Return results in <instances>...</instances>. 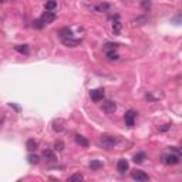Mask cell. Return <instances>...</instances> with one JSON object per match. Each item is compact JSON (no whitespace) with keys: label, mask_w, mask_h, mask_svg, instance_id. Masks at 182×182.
I'll return each instance as SVG.
<instances>
[{"label":"cell","mask_w":182,"mask_h":182,"mask_svg":"<svg viewBox=\"0 0 182 182\" xmlns=\"http://www.w3.org/2000/svg\"><path fill=\"white\" fill-rule=\"evenodd\" d=\"M118 144V138L114 135H101V138H100V145L103 147L104 150H111V148H114L115 145Z\"/></svg>","instance_id":"obj_1"},{"label":"cell","mask_w":182,"mask_h":182,"mask_svg":"<svg viewBox=\"0 0 182 182\" xmlns=\"http://www.w3.org/2000/svg\"><path fill=\"white\" fill-rule=\"evenodd\" d=\"M103 111L105 114H114V112L117 111V104L111 101V100H107V101H104L103 104Z\"/></svg>","instance_id":"obj_2"},{"label":"cell","mask_w":182,"mask_h":182,"mask_svg":"<svg viewBox=\"0 0 182 182\" xmlns=\"http://www.w3.org/2000/svg\"><path fill=\"white\" fill-rule=\"evenodd\" d=\"M135 118H137V111H134V110H130V111H127L125 115H124L125 124H127L128 127H134V124H135Z\"/></svg>","instance_id":"obj_3"},{"label":"cell","mask_w":182,"mask_h":182,"mask_svg":"<svg viewBox=\"0 0 182 182\" xmlns=\"http://www.w3.org/2000/svg\"><path fill=\"white\" fill-rule=\"evenodd\" d=\"M181 161L179 154H169V155H164V162L168 164V165H177Z\"/></svg>","instance_id":"obj_4"},{"label":"cell","mask_w":182,"mask_h":182,"mask_svg":"<svg viewBox=\"0 0 182 182\" xmlns=\"http://www.w3.org/2000/svg\"><path fill=\"white\" fill-rule=\"evenodd\" d=\"M104 90L103 88H95V90H91L90 91V95H91V100L93 101H95V103H98V101H101L104 98Z\"/></svg>","instance_id":"obj_5"},{"label":"cell","mask_w":182,"mask_h":182,"mask_svg":"<svg viewBox=\"0 0 182 182\" xmlns=\"http://www.w3.org/2000/svg\"><path fill=\"white\" fill-rule=\"evenodd\" d=\"M40 20H41L44 24H50V23H53L54 20H56V14L53 13V12H44V13L41 14V17H40Z\"/></svg>","instance_id":"obj_6"},{"label":"cell","mask_w":182,"mask_h":182,"mask_svg":"<svg viewBox=\"0 0 182 182\" xmlns=\"http://www.w3.org/2000/svg\"><path fill=\"white\" fill-rule=\"evenodd\" d=\"M132 179H135V181H140V182H145V181H150V177L144 172V171H135V172H132Z\"/></svg>","instance_id":"obj_7"},{"label":"cell","mask_w":182,"mask_h":182,"mask_svg":"<svg viewBox=\"0 0 182 182\" xmlns=\"http://www.w3.org/2000/svg\"><path fill=\"white\" fill-rule=\"evenodd\" d=\"M128 168H130V165H128V162H127V159H120L117 164V169L120 174H124L128 171Z\"/></svg>","instance_id":"obj_8"},{"label":"cell","mask_w":182,"mask_h":182,"mask_svg":"<svg viewBox=\"0 0 182 182\" xmlns=\"http://www.w3.org/2000/svg\"><path fill=\"white\" fill-rule=\"evenodd\" d=\"M63 43H64L67 47H77L80 44V40L77 38H73V37H67V38H61Z\"/></svg>","instance_id":"obj_9"},{"label":"cell","mask_w":182,"mask_h":182,"mask_svg":"<svg viewBox=\"0 0 182 182\" xmlns=\"http://www.w3.org/2000/svg\"><path fill=\"white\" fill-rule=\"evenodd\" d=\"M111 6L108 5V3H100V5L94 6V12H97V13H104V12H108Z\"/></svg>","instance_id":"obj_10"},{"label":"cell","mask_w":182,"mask_h":182,"mask_svg":"<svg viewBox=\"0 0 182 182\" xmlns=\"http://www.w3.org/2000/svg\"><path fill=\"white\" fill-rule=\"evenodd\" d=\"M75 142H77L80 147H84V148H87V147L90 145L88 140H87L85 137H83V135H75Z\"/></svg>","instance_id":"obj_11"},{"label":"cell","mask_w":182,"mask_h":182,"mask_svg":"<svg viewBox=\"0 0 182 182\" xmlns=\"http://www.w3.org/2000/svg\"><path fill=\"white\" fill-rule=\"evenodd\" d=\"M14 50L16 51L22 53L24 56H28V53H30V48H28L27 44H20V46H14Z\"/></svg>","instance_id":"obj_12"},{"label":"cell","mask_w":182,"mask_h":182,"mask_svg":"<svg viewBox=\"0 0 182 182\" xmlns=\"http://www.w3.org/2000/svg\"><path fill=\"white\" fill-rule=\"evenodd\" d=\"M121 28H122V24H121V22L117 19L112 23V33H114L115 36H118V34H121Z\"/></svg>","instance_id":"obj_13"},{"label":"cell","mask_w":182,"mask_h":182,"mask_svg":"<svg viewBox=\"0 0 182 182\" xmlns=\"http://www.w3.org/2000/svg\"><path fill=\"white\" fill-rule=\"evenodd\" d=\"M43 157H44V159L50 161V162H54V161H56V154H54L51 150H46L43 152Z\"/></svg>","instance_id":"obj_14"},{"label":"cell","mask_w":182,"mask_h":182,"mask_svg":"<svg viewBox=\"0 0 182 182\" xmlns=\"http://www.w3.org/2000/svg\"><path fill=\"white\" fill-rule=\"evenodd\" d=\"M147 159V154L145 152H138V154L134 155V158H132V161L135 164H142Z\"/></svg>","instance_id":"obj_15"},{"label":"cell","mask_w":182,"mask_h":182,"mask_svg":"<svg viewBox=\"0 0 182 182\" xmlns=\"http://www.w3.org/2000/svg\"><path fill=\"white\" fill-rule=\"evenodd\" d=\"M37 147H38V142L36 140H27V142H26V148L28 151H36Z\"/></svg>","instance_id":"obj_16"},{"label":"cell","mask_w":182,"mask_h":182,"mask_svg":"<svg viewBox=\"0 0 182 182\" xmlns=\"http://www.w3.org/2000/svg\"><path fill=\"white\" fill-rule=\"evenodd\" d=\"M53 130L56 131V132H61V131L64 130L63 121H61V120H58V121H54V122H53Z\"/></svg>","instance_id":"obj_17"},{"label":"cell","mask_w":182,"mask_h":182,"mask_svg":"<svg viewBox=\"0 0 182 182\" xmlns=\"http://www.w3.org/2000/svg\"><path fill=\"white\" fill-rule=\"evenodd\" d=\"M60 36L61 38H67V37H73V33H71V30L68 27H64L60 30Z\"/></svg>","instance_id":"obj_18"},{"label":"cell","mask_w":182,"mask_h":182,"mask_svg":"<svg viewBox=\"0 0 182 182\" xmlns=\"http://www.w3.org/2000/svg\"><path fill=\"white\" fill-rule=\"evenodd\" d=\"M90 168L94 169V171H97V169L103 168V162H101V161H97V159H93V161L90 162Z\"/></svg>","instance_id":"obj_19"},{"label":"cell","mask_w":182,"mask_h":182,"mask_svg":"<svg viewBox=\"0 0 182 182\" xmlns=\"http://www.w3.org/2000/svg\"><path fill=\"white\" fill-rule=\"evenodd\" d=\"M53 147H54V150L56 151H58V152H61V151H64V142H63V141L61 140H57V141H54V145H53Z\"/></svg>","instance_id":"obj_20"},{"label":"cell","mask_w":182,"mask_h":182,"mask_svg":"<svg viewBox=\"0 0 182 182\" xmlns=\"http://www.w3.org/2000/svg\"><path fill=\"white\" fill-rule=\"evenodd\" d=\"M107 57L108 60H118L120 56H118V53L115 50H107Z\"/></svg>","instance_id":"obj_21"},{"label":"cell","mask_w":182,"mask_h":182,"mask_svg":"<svg viewBox=\"0 0 182 182\" xmlns=\"http://www.w3.org/2000/svg\"><path fill=\"white\" fill-rule=\"evenodd\" d=\"M57 7V2L56 0H48L46 3V10H48V12H53V10Z\"/></svg>","instance_id":"obj_22"},{"label":"cell","mask_w":182,"mask_h":182,"mask_svg":"<svg viewBox=\"0 0 182 182\" xmlns=\"http://www.w3.org/2000/svg\"><path fill=\"white\" fill-rule=\"evenodd\" d=\"M148 23V19L145 17V16H141V17H137L135 20H134V24L135 26H142V24Z\"/></svg>","instance_id":"obj_23"},{"label":"cell","mask_w":182,"mask_h":182,"mask_svg":"<svg viewBox=\"0 0 182 182\" xmlns=\"http://www.w3.org/2000/svg\"><path fill=\"white\" fill-rule=\"evenodd\" d=\"M83 179H84V178H83L81 174H74V175H71V177L68 178L70 182H80V181H83Z\"/></svg>","instance_id":"obj_24"},{"label":"cell","mask_w":182,"mask_h":182,"mask_svg":"<svg viewBox=\"0 0 182 182\" xmlns=\"http://www.w3.org/2000/svg\"><path fill=\"white\" fill-rule=\"evenodd\" d=\"M27 161H28V164H31V165H33V164H34V165H36V164H38V161H40V158H38V157H37V155H28V157H27Z\"/></svg>","instance_id":"obj_25"},{"label":"cell","mask_w":182,"mask_h":182,"mask_svg":"<svg viewBox=\"0 0 182 182\" xmlns=\"http://www.w3.org/2000/svg\"><path fill=\"white\" fill-rule=\"evenodd\" d=\"M118 46H120L118 43H107V44L104 46V48H105V50H117Z\"/></svg>","instance_id":"obj_26"},{"label":"cell","mask_w":182,"mask_h":182,"mask_svg":"<svg viewBox=\"0 0 182 182\" xmlns=\"http://www.w3.org/2000/svg\"><path fill=\"white\" fill-rule=\"evenodd\" d=\"M33 27H36V28H43L44 27V23H43L41 20L38 19V20H34L33 22Z\"/></svg>","instance_id":"obj_27"},{"label":"cell","mask_w":182,"mask_h":182,"mask_svg":"<svg viewBox=\"0 0 182 182\" xmlns=\"http://www.w3.org/2000/svg\"><path fill=\"white\" fill-rule=\"evenodd\" d=\"M141 6H142V9L148 10L151 7V0H142V2H141Z\"/></svg>","instance_id":"obj_28"},{"label":"cell","mask_w":182,"mask_h":182,"mask_svg":"<svg viewBox=\"0 0 182 182\" xmlns=\"http://www.w3.org/2000/svg\"><path fill=\"white\" fill-rule=\"evenodd\" d=\"M9 107H10V108H13V110H16L17 112H20V107H19V105H16V104L10 103V104H9Z\"/></svg>","instance_id":"obj_29"},{"label":"cell","mask_w":182,"mask_h":182,"mask_svg":"<svg viewBox=\"0 0 182 182\" xmlns=\"http://www.w3.org/2000/svg\"><path fill=\"white\" fill-rule=\"evenodd\" d=\"M169 127H171V125H169V124H167V125H164V127H161V128H159V131H162V132H164V131H167V130H169Z\"/></svg>","instance_id":"obj_30"},{"label":"cell","mask_w":182,"mask_h":182,"mask_svg":"<svg viewBox=\"0 0 182 182\" xmlns=\"http://www.w3.org/2000/svg\"><path fill=\"white\" fill-rule=\"evenodd\" d=\"M5 2H6V0H0V3H5Z\"/></svg>","instance_id":"obj_31"}]
</instances>
